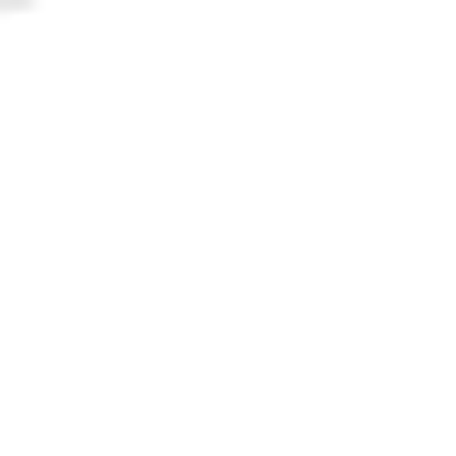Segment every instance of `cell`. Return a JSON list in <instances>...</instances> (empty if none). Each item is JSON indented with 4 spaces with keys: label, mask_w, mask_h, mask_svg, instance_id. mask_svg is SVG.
<instances>
[{
    "label": "cell",
    "mask_w": 456,
    "mask_h": 456,
    "mask_svg": "<svg viewBox=\"0 0 456 456\" xmlns=\"http://www.w3.org/2000/svg\"><path fill=\"white\" fill-rule=\"evenodd\" d=\"M0 11H11V0H0Z\"/></svg>",
    "instance_id": "6da1fadb"
}]
</instances>
